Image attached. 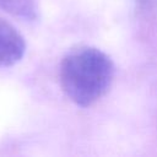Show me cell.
I'll return each instance as SVG.
<instances>
[{"label":"cell","mask_w":157,"mask_h":157,"mask_svg":"<svg viewBox=\"0 0 157 157\" xmlns=\"http://www.w3.org/2000/svg\"><path fill=\"white\" fill-rule=\"evenodd\" d=\"M115 75L110 56L92 45L71 48L59 67V82L65 96L76 105L87 108L109 91Z\"/></svg>","instance_id":"cell-1"},{"label":"cell","mask_w":157,"mask_h":157,"mask_svg":"<svg viewBox=\"0 0 157 157\" xmlns=\"http://www.w3.org/2000/svg\"><path fill=\"white\" fill-rule=\"evenodd\" d=\"M26 53L23 36L6 20L0 17V67H10L20 63Z\"/></svg>","instance_id":"cell-2"},{"label":"cell","mask_w":157,"mask_h":157,"mask_svg":"<svg viewBox=\"0 0 157 157\" xmlns=\"http://www.w3.org/2000/svg\"><path fill=\"white\" fill-rule=\"evenodd\" d=\"M0 9L23 21L38 18V0H0Z\"/></svg>","instance_id":"cell-3"}]
</instances>
